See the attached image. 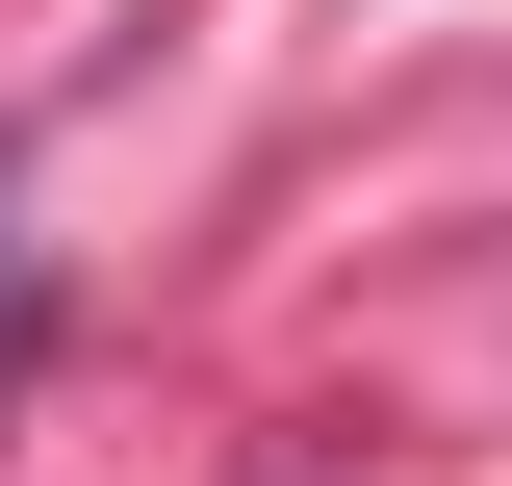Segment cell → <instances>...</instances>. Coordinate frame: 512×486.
<instances>
[{
  "label": "cell",
  "instance_id": "6da1fadb",
  "mask_svg": "<svg viewBox=\"0 0 512 486\" xmlns=\"http://www.w3.org/2000/svg\"><path fill=\"white\" fill-rule=\"evenodd\" d=\"M26 333H52V282H26V231H0V384H26Z\"/></svg>",
  "mask_w": 512,
  "mask_h": 486
}]
</instances>
